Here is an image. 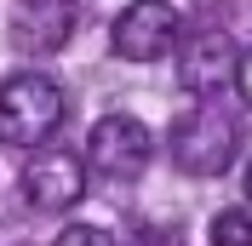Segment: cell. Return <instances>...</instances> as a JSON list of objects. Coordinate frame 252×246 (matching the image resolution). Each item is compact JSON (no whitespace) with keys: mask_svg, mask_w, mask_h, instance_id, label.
Wrapping results in <instances>:
<instances>
[{"mask_svg":"<svg viewBox=\"0 0 252 246\" xmlns=\"http://www.w3.org/2000/svg\"><path fill=\"white\" fill-rule=\"evenodd\" d=\"M235 149H241V121L218 97H195V109L178 115V126H172V154H178V166L195 172V178L229 172Z\"/></svg>","mask_w":252,"mask_h":246,"instance_id":"6da1fadb","label":"cell"},{"mask_svg":"<svg viewBox=\"0 0 252 246\" xmlns=\"http://www.w3.org/2000/svg\"><path fill=\"white\" fill-rule=\"evenodd\" d=\"M63 115H69L63 86L46 80V75H34V69H23V75H12L0 86V138L17 143V149H40L63 126Z\"/></svg>","mask_w":252,"mask_h":246,"instance_id":"7a4b0ae2","label":"cell"},{"mask_svg":"<svg viewBox=\"0 0 252 246\" xmlns=\"http://www.w3.org/2000/svg\"><path fill=\"white\" fill-rule=\"evenodd\" d=\"M178 29H184V17H178L172 0H132L121 17H115V52L126 63H155L178 46Z\"/></svg>","mask_w":252,"mask_h":246,"instance_id":"3957f363","label":"cell"},{"mask_svg":"<svg viewBox=\"0 0 252 246\" xmlns=\"http://www.w3.org/2000/svg\"><path fill=\"white\" fill-rule=\"evenodd\" d=\"M86 160H92L97 178H115V184L138 178L149 166V126L138 115H103L86 138Z\"/></svg>","mask_w":252,"mask_h":246,"instance_id":"277c9868","label":"cell"},{"mask_svg":"<svg viewBox=\"0 0 252 246\" xmlns=\"http://www.w3.org/2000/svg\"><path fill=\"white\" fill-rule=\"evenodd\" d=\"M75 34V0H17L6 17V40L23 58H52Z\"/></svg>","mask_w":252,"mask_h":246,"instance_id":"5b68a950","label":"cell"},{"mask_svg":"<svg viewBox=\"0 0 252 246\" xmlns=\"http://www.w3.org/2000/svg\"><path fill=\"white\" fill-rule=\"evenodd\" d=\"M86 195V160L69 149H46L23 166V200L40 212H69Z\"/></svg>","mask_w":252,"mask_h":246,"instance_id":"8992f818","label":"cell"},{"mask_svg":"<svg viewBox=\"0 0 252 246\" xmlns=\"http://www.w3.org/2000/svg\"><path fill=\"white\" fill-rule=\"evenodd\" d=\"M235 69H241V46L223 29L195 34L184 46V58H178V80H184V92H195V97H218L223 86L235 80Z\"/></svg>","mask_w":252,"mask_h":246,"instance_id":"52a82bcc","label":"cell"},{"mask_svg":"<svg viewBox=\"0 0 252 246\" xmlns=\"http://www.w3.org/2000/svg\"><path fill=\"white\" fill-rule=\"evenodd\" d=\"M212 246H252V217L241 206H223L212 217Z\"/></svg>","mask_w":252,"mask_h":246,"instance_id":"ba28073f","label":"cell"},{"mask_svg":"<svg viewBox=\"0 0 252 246\" xmlns=\"http://www.w3.org/2000/svg\"><path fill=\"white\" fill-rule=\"evenodd\" d=\"M52 246H115V235L109 229H92V223H69Z\"/></svg>","mask_w":252,"mask_h":246,"instance_id":"9c48e42d","label":"cell"},{"mask_svg":"<svg viewBox=\"0 0 252 246\" xmlns=\"http://www.w3.org/2000/svg\"><path fill=\"white\" fill-rule=\"evenodd\" d=\"M235 86H241V97H247V109H252V46L241 52V69H235Z\"/></svg>","mask_w":252,"mask_h":246,"instance_id":"30bf717a","label":"cell"},{"mask_svg":"<svg viewBox=\"0 0 252 246\" xmlns=\"http://www.w3.org/2000/svg\"><path fill=\"white\" fill-rule=\"evenodd\" d=\"M247 200H252V166H247Z\"/></svg>","mask_w":252,"mask_h":246,"instance_id":"8fae6325","label":"cell"}]
</instances>
